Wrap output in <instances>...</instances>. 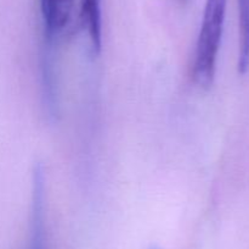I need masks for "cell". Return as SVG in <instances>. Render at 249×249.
I'll use <instances>...</instances> for the list:
<instances>
[{"instance_id": "1", "label": "cell", "mask_w": 249, "mask_h": 249, "mask_svg": "<svg viewBox=\"0 0 249 249\" xmlns=\"http://www.w3.org/2000/svg\"><path fill=\"white\" fill-rule=\"evenodd\" d=\"M226 6L228 0H206L192 63V78L201 88H209L215 78Z\"/></svg>"}, {"instance_id": "2", "label": "cell", "mask_w": 249, "mask_h": 249, "mask_svg": "<svg viewBox=\"0 0 249 249\" xmlns=\"http://www.w3.org/2000/svg\"><path fill=\"white\" fill-rule=\"evenodd\" d=\"M28 249H48L46 231V181L43 165L36 164L32 171V198L29 214Z\"/></svg>"}, {"instance_id": "3", "label": "cell", "mask_w": 249, "mask_h": 249, "mask_svg": "<svg viewBox=\"0 0 249 249\" xmlns=\"http://www.w3.org/2000/svg\"><path fill=\"white\" fill-rule=\"evenodd\" d=\"M44 38L53 46L68 28L74 11V0H39Z\"/></svg>"}, {"instance_id": "4", "label": "cell", "mask_w": 249, "mask_h": 249, "mask_svg": "<svg viewBox=\"0 0 249 249\" xmlns=\"http://www.w3.org/2000/svg\"><path fill=\"white\" fill-rule=\"evenodd\" d=\"M80 20L95 51L102 48V0H80Z\"/></svg>"}, {"instance_id": "5", "label": "cell", "mask_w": 249, "mask_h": 249, "mask_svg": "<svg viewBox=\"0 0 249 249\" xmlns=\"http://www.w3.org/2000/svg\"><path fill=\"white\" fill-rule=\"evenodd\" d=\"M237 2L240 27L238 72L245 75L249 70V0H237Z\"/></svg>"}, {"instance_id": "6", "label": "cell", "mask_w": 249, "mask_h": 249, "mask_svg": "<svg viewBox=\"0 0 249 249\" xmlns=\"http://www.w3.org/2000/svg\"><path fill=\"white\" fill-rule=\"evenodd\" d=\"M148 249H160V247H157V246H152V247H150Z\"/></svg>"}]
</instances>
